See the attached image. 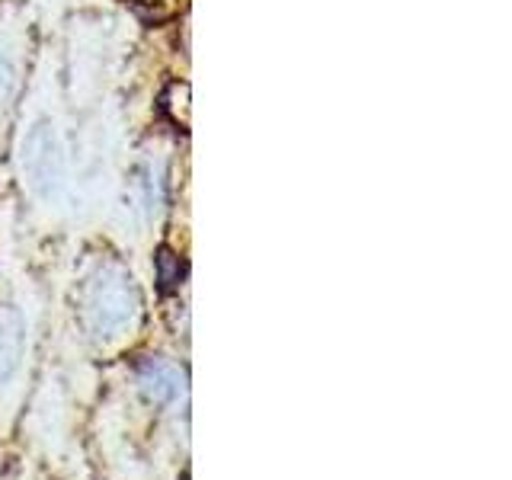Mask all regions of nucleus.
<instances>
[{"label":"nucleus","mask_w":512,"mask_h":480,"mask_svg":"<svg viewBox=\"0 0 512 480\" xmlns=\"http://www.w3.org/2000/svg\"><path fill=\"white\" fill-rule=\"evenodd\" d=\"M138 295L132 279L119 269L103 272L87 292V320L96 336H116L135 320Z\"/></svg>","instance_id":"nucleus-1"},{"label":"nucleus","mask_w":512,"mask_h":480,"mask_svg":"<svg viewBox=\"0 0 512 480\" xmlns=\"http://www.w3.org/2000/svg\"><path fill=\"white\" fill-rule=\"evenodd\" d=\"M183 272H186V266H183V260L173 250L164 247V250L157 253V279H160V288H164V292H170V288L180 285Z\"/></svg>","instance_id":"nucleus-5"},{"label":"nucleus","mask_w":512,"mask_h":480,"mask_svg":"<svg viewBox=\"0 0 512 480\" xmlns=\"http://www.w3.org/2000/svg\"><path fill=\"white\" fill-rule=\"evenodd\" d=\"M23 317L13 308H0V391L10 388L23 368Z\"/></svg>","instance_id":"nucleus-3"},{"label":"nucleus","mask_w":512,"mask_h":480,"mask_svg":"<svg viewBox=\"0 0 512 480\" xmlns=\"http://www.w3.org/2000/svg\"><path fill=\"white\" fill-rule=\"evenodd\" d=\"M138 384L154 404H170L183 391V372L167 359H144L138 365Z\"/></svg>","instance_id":"nucleus-4"},{"label":"nucleus","mask_w":512,"mask_h":480,"mask_svg":"<svg viewBox=\"0 0 512 480\" xmlns=\"http://www.w3.org/2000/svg\"><path fill=\"white\" fill-rule=\"evenodd\" d=\"M13 87H16V61L7 48H0V106L10 100Z\"/></svg>","instance_id":"nucleus-6"},{"label":"nucleus","mask_w":512,"mask_h":480,"mask_svg":"<svg viewBox=\"0 0 512 480\" xmlns=\"http://www.w3.org/2000/svg\"><path fill=\"white\" fill-rule=\"evenodd\" d=\"M23 170L29 186L39 192L42 199H52L61 186V151L55 132L45 122L36 125L23 141Z\"/></svg>","instance_id":"nucleus-2"}]
</instances>
